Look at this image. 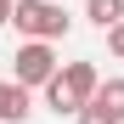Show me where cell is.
Instances as JSON below:
<instances>
[{
	"instance_id": "cell-1",
	"label": "cell",
	"mask_w": 124,
	"mask_h": 124,
	"mask_svg": "<svg viewBox=\"0 0 124 124\" xmlns=\"http://www.w3.org/2000/svg\"><path fill=\"white\" fill-rule=\"evenodd\" d=\"M11 23H17V34H28V39H62V34H68V11H62L56 0H17Z\"/></svg>"
},
{
	"instance_id": "cell-2",
	"label": "cell",
	"mask_w": 124,
	"mask_h": 124,
	"mask_svg": "<svg viewBox=\"0 0 124 124\" xmlns=\"http://www.w3.org/2000/svg\"><path fill=\"white\" fill-rule=\"evenodd\" d=\"M73 118H79V124H124V79L96 85V96H90Z\"/></svg>"
},
{
	"instance_id": "cell-5",
	"label": "cell",
	"mask_w": 124,
	"mask_h": 124,
	"mask_svg": "<svg viewBox=\"0 0 124 124\" xmlns=\"http://www.w3.org/2000/svg\"><path fill=\"white\" fill-rule=\"evenodd\" d=\"M23 118H28V85L0 79V124H23Z\"/></svg>"
},
{
	"instance_id": "cell-4",
	"label": "cell",
	"mask_w": 124,
	"mask_h": 124,
	"mask_svg": "<svg viewBox=\"0 0 124 124\" xmlns=\"http://www.w3.org/2000/svg\"><path fill=\"white\" fill-rule=\"evenodd\" d=\"M51 79L73 96V107H85V101L96 96V85H101V79H96V62H68V68H62V73H51Z\"/></svg>"
},
{
	"instance_id": "cell-3",
	"label": "cell",
	"mask_w": 124,
	"mask_h": 124,
	"mask_svg": "<svg viewBox=\"0 0 124 124\" xmlns=\"http://www.w3.org/2000/svg\"><path fill=\"white\" fill-rule=\"evenodd\" d=\"M11 62H17V79H23L28 90H34V85H45V79L56 73V51H51V39H28Z\"/></svg>"
},
{
	"instance_id": "cell-6",
	"label": "cell",
	"mask_w": 124,
	"mask_h": 124,
	"mask_svg": "<svg viewBox=\"0 0 124 124\" xmlns=\"http://www.w3.org/2000/svg\"><path fill=\"white\" fill-rule=\"evenodd\" d=\"M85 17L96 28H113L118 17H124V0H85Z\"/></svg>"
},
{
	"instance_id": "cell-8",
	"label": "cell",
	"mask_w": 124,
	"mask_h": 124,
	"mask_svg": "<svg viewBox=\"0 0 124 124\" xmlns=\"http://www.w3.org/2000/svg\"><path fill=\"white\" fill-rule=\"evenodd\" d=\"M11 11H17V0H0V23H11Z\"/></svg>"
},
{
	"instance_id": "cell-7",
	"label": "cell",
	"mask_w": 124,
	"mask_h": 124,
	"mask_svg": "<svg viewBox=\"0 0 124 124\" xmlns=\"http://www.w3.org/2000/svg\"><path fill=\"white\" fill-rule=\"evenodd\" d=\"M107 51H113V56H118V62H124V17H118V23H113V28H107Z\"/></svg>"
}]
</instances>
